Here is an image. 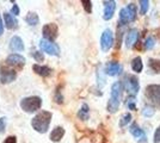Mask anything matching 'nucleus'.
I'll return each instance as SVG.
<instances>
[{
    "label": "nucleus",
    "instance_id": "f257e3e1",
    "mask_svg": "<svg viewBox=\"0 0 160 143\" xmlns=\"http://www.w3.org/2000/svg\"><path fill=\"white\" fill-rule=\"evenodd\" d=\"M122 92H123V83L121 81H116L111 86V92H110V99L108 102L107 110L110 113H116L118 111V107L121 105V99H122Z\"/></svg>",
    "mask_w": 160,
    "mask_h": 143
},
{
    "label": "nucleus",
    "instance_id": "f03ea898",
    "mask_svg": "<svg viewBox=\"0 0 160 143\" xmlns=\"http://www.w3.org/2000/svg\"><path fill=\"white\" fill-rule=\"evenodd\" d=\"M50 121H52V113L48 111H41L38 115L32 118L31 125L36 131H38L41 134H44L48 131V128L50 125Z\"/></svg>",
    "mask_w": 160,
    "mask_h": 143
},
{
    "label": "nucleus",
    "instance_id": "7ed1b4c3",
    "mask_svg": "<svg viewBox=\"0 0 160 143\" xmlns=\"http://www.w3.org/2000/svg\"><path fill=\"white\" fill-rule=\"evenodd\" d=\"M136 16H138V8L135 4H129L126 7H123L120 11V25L124 26L134 21L136 19Z\"/></svg>",
    "mask_w": 160,
    "mask_h": 143
},
{
    "label": "nucleus",
    "instance_id": "20e7f679",
    "mask_svg": "<svg viewBox=\"0 0 160 143\" xmlns=\"http://www.w3.org/2000/svg\"><path fill=\"white\" fill-rule=\"evenodd\" d=\"M145 95L151 102L152 106L160 109V85H148L146 87Z\"/></svg>",
    "mask_w": 160,
    "mask_h": 143
},
{
    "label": "nucleus",
    "instance_id": "39448f33",
    "mask_svg": "<svg viewBox=\"0 0 160 143\" xmlns=\"http://www.w3.org/2000/svg\"><path fill=\"white\" fill-rule=\"evenodd\" d=\"M42 105V99L40 97H28L22 99L20 106L25 112H35L41 107Z\"/></svg>",
    "mask_w": 160,
    "mask_h": 143
},
{
    "label": "nucleus",
    "instance_id": "423d86ee",
    "mask_svg": "<svg viewBox=\"0 0 160 143\" xmlns=\"http://www.w3.org/2000/svg\"><path fill=\"white\" fill-rule=\"evenodd\" d=\"M124 87L129 95L135 97L140 91V82L136 75H127L126 81H124Z\"/></svg>",
    "mask_w": 160,
    "mask_h": 143
},
{
    "label": "nucleus",
    "instance_id": "0eeeda50",
    "mask_svg": "<svg viewBox=\"0 0 160 143\" xmlns=\"http://www.w3.org/2000/svg\"><path fill=\"white\" fill-rule=\"evenodd\" d=\"M113 45V34L110 29H105L100 36V48L104 53L109 51Z\"/></svg>",
    "mask_w": 160,
    "mask_h": 143
},
{
    "label": "nucleus",
    "instance_id": "6e6552de",
    "mask_svg": "<svg viewBox=\"0 0 160 143\" xmlns=\"http://www.w3.org/2000/svg\"><path fill=\"white\" fill-rule=\"evenodd\" d=\"M40 47L44 53H48L49 55L58 56V55L60 54V48H59V45L56 43H54V42L47 41L44 38L40 41Z\"/></svg>",
    "mask_w": 160,
    "mask_h": 143
},
{
    "label": "nucleus",
    "instance_id": "1a4fd4ad",
    "mask_svg": "<svg viewBox=\"0 0 160 143\" xmlns=\"http://www.w3.org/2000/svg\"><path fill=\"white\" fill-rule=\"evenodd\" d=\"M122 72H123V67H122V64H121L120 62L110 61L104 66V73L109 75V76L120 75L122 74Z\"/></svg>",
    "mask_w": 160,
    "mask_h": 143
},
{
    "label": "nucleus",
    "instance_id": "9d476101",
    "mask_svg": "<svg viewBox=\"0 0 160 143\" xmlns=\"http://www.w3.org/2000/svg\"><path fill=\"white\" fill-rule=\"evenodd\" d=\"M42 32H43V36H44V40L53 42L54 40H56V37L59 35V29H58L56 24L50 23V24H47V25L43 26Z\"/></svg>",
    "mask_w": 160,
    "mask_h": 143
},
{
    "label": "nucleus",
    "instance_id": "9b49d317",
    "mask_svg": "<svg viewBox=\"0 0 160 143\" xmlns=\"http://www.w3.org/2000/svg\"><path fill=\"white\" fill-rule=\"evenodd\" d=\"M129 132L133 135V137L139 143H146L147 142L146 134H145V131L138 125V123H133V124L129 126Z\"/></svg>",
    "mask_w": 160,
    "mask_h": 143
},
{
    "label": "nucleus",
    "instance_id": "f8f14e48",
    "mask_svg": "<svg viewBox=\"0 0 160 143\" xmlns=\"http://www.w3.org/2000/svg\"><path fill=\"white\" fill-rule=\"evenodd\" d=\"M104 13H103V19L104 21H110L112 19L115 11H116V1L113 0H105L104 2Z\"/></svg>",
    "mask_w": 160,
    "mask_h": 143
},
{
    "label": "nucleus",
    "instance_id": "ddd939ff",
    "mask_svg": "<svg viewBox=\"0 0 160 143\" xmlns=\"http://www.w3.org/2000/svg\"><path fill=\"white\" fill-rule=\"evenodd\" d=\"M139 38H140V32L138 29H130L129 32L127 34V37H126V47L127 49H132V48L135 47V44L139 42Z\"/></svg>",
    "mask_w": 160,
    "mask_h": 143
},
{
    "label": "nucleus",
    "instance_id": "4468645a",
    "mask_svg": "<svg viewBox=\"0 0 160 143\" xmlns=\"http://www.w3.org/2000/svg\"><path fill=\"white\" fill-rule=\"evenodd\" d=\"M16 78H17V73L12 69H0V81L2 83H8V82L14 81Z\"/></svg>",
    "mask_w": 160,
    "mask_h": 143
},
{
    "label": "nucleus",
    "instance_id": "2eb2a0df",
    "mask_svg": "<svg viewBox=\"0 0 160 143\" xmlns=\"http://www.w3.org/2000/svg\"><path fill=\"white\" fill-rule=\"evenodd\" d=\"M6 62L11 66H14V67H22L25 63V59L18 54H12L6 59Z\"/></svg>",
    "mask_w": 160,
    "mask_h": 143
},
{
    "label": "nucleus",
    "instance_id": "dca6fc26",
    "mask_svg": "<svg viewBox=\"0 0 160 143\" xmlns=\"http://www.w3.org/2000/svg\"><path fill=\"white\" fill-rule=\"evenodd\" d=\"M33 72L35 73H37L38 75L41 76H43V78H47V76H50L52 75V69L47 67V66H40V64H33Z\"/></svg>",
    "mask_w": 160,
    "mask_h": 143
},
{
    "label": "nucleus",
    "instance_id": "f3484780",
    "mask_svg": "<svg viewBox=\"0 0 160 143\" xmlns=\"http://www.w3.org/2000/svg\"><path fill=\"white\" fill-rule=\"evenodd\" d=\"M10 48L13 51H22V50H24V44H23L22 38L18 37V36L12 37V40L10 42Z\"/></svg>",
    "mask_w": 160,
    "mask_h": 143
},
{
    "label": "nucleus",
    "instance_id": "a211bd4d",
    "mask_svg": "<svg viewBox=\"0 0 160 143\" xmlns=\"http://www.w3.org/2000/svg\"><path fill=\"white\" fill-rule=\"evenodd\" d=\"M63 135H65V129L61 128V126H56L52 131V134H50V140L53 142H59V141H61V138L63 137Z\"/></svg>",
    "mask_w": 160,
    "mask_h": 143
},
{
    "label": "nucleus",
    "instance_id": "6ab92c4d",
    "mask_svg": "<svg viewBox=\"0 0 160 143\" xmlns=\"http://www.w3.org/2000/svg\"><path fill=\"white\" fill-rule=\"evenodd\" d=\"M132 69H133L135 73H141L143 70V63H142V59L140 56H136L134 57L133 61H132Z\"/></svg>",
    "mask_w": 160,
    "mask_h": 143
},
{
    "label": "nucleus",
    "instance_id": "aec40b11",
    "mask_svg": "<svg viewBox=\"0 0 160 143\" xmlns=\"http://www.w3.org/2000/svg\"><path fill=\"white\" fill-rule=\"evenodd\" d=\"M78 117H79L81 121H87L88 117H90V107L87 104H82L81 109L78 111Z\"/></svg>",
    "mask_w": 160,
    "mask_h": 143
},
{
    "label": "nucleus",
    "instance_id": "412c9836",
    "mask_svg": "<svg viewBox=\"0 0 160 143\" xmlns=\"http://www.w3.org/2000/svg\"><path fill=\"white\" fill-rule=\"evenodd\" d=\"M4 19H5V24H6L7 29H16L17 27V21L10 13L5 12L4 13Z\"/></svg>",
    "mask_w": 160,
    "mask_h": 143
},
{
    "label": "nucleus",
    "instance_id": "4be33fe9",
    "mask_svg": "<svg viewBox=\"0 0 160 143\" xmlns=\"http://www.w3.org/2000/svg\"><path fill=\"white\" fill-rule=\"evenodd\" d=\"M148 66H149V68L152 69L154 73L160 74V60H158V59H149Z\"/></svg>",
    "mask_w": 160,
    "mask_h": 143
},
{
    "label": "nucleus",
    "instance_id": "5701e85b",
    "mask_svg": "<svg viewBox=\"0 0 160 143\" xmlns=\"http://www.w3.org/2000/svg\"><path fill=\"white\" fill-rule=\"evenodd\" d=\"M154 113H155V107L154 106H152L151 104H147V105H145L143 106V109H142V115L145 117H153Z\"/></svg>",
    "mask_w": 160,
    "mask_h": 143
},
{
    "label": "nucleus",
    "instance_id": "b1692460",
    "mask_svg": "<svg viewBox=\"0 0 160 143\" xmlns=\"http://www.w3.org/2000/svg\"><path fill=\"white\" fill-rule=\"evenodd\" d=\"M132 118H133V117H132V115H130V113H128V112H127V113H124L123 116L121 117V119H120V126H121V128L127 126L128 124L132 122Z\"/></svg>",
    "mask_w": 160,
    "mask_h": 143
},
{
    "label": "nucleus",
    "instance_id": "393cba45",
    "mask_svg": "<svg viewBox=\"0 0 160 143\" xmlns=\"http://www.w3.org/2000/svg\"><path fill=\"white\" fill-rule=\"evenodd\" d=\"M25 21H28V24L29 25H36V24H38V16L36 13H29L27 16V18H25Z\"/></svg>",
    "mask_w": 160,
    "mask_h": 143
},
{
    "label": "nucleus",
    "instance_id": "a878e982",
    "mask_svg": "<svg viewBox=\"0 0 160 143\" xmlns=\"http://www.w3.org/2000/svg\"><path fill=\"white\" fill-rule=\"evenodd\" d=\"M126 106H127L129 110H132V111H135V110H136V100H135V97H132V95L127 97V99H126Z\"/></svg>",
    "mask_w": 160,
    "mask_h": 143
},
{
    "label": "nucleus",
    "instance_id": "bb28decb",
    "mask_svg": "<svg viewBox=\"0 0 160 143\" xmlns=\"http://www.w3.org/2000/svg\"><path fill=\"white\" fill-rule=\"evenodd\" d=\"M143 45H145V49L146 50H151V49H153L154 45H155V41H154L153 37H147L146 41H145V43H143Z\"/></svg>",
    "mask_w": 160,
    "mask_h": 143
},
{
    "label": "nucleus",
    "instance_id": "cd10ccee",
    "mask_svg": "<svg viewBox=\"0 0 160 143\" xmlns=\"http://www.w3.org/2000/svg\"><path fill=\"white\" fill-rule=\"evenodd\" d=\"M139 4H140L141 14H146L147 11H148V8H149V1H148V0H140Z\"/></svg>",
    "mask_w": 160,
    "mask_h": 143
},
{
    "label": "nucleus",
    "instance_id": "c85d7f7f",
    "mask_svg": "<svg viewBox=\"0 0 160 143\" xmlns=\"http://www.w3.org/2000/svg\"><path fill=\"white\" fill-rule=\"evenodd\" d=\"M81 4H82V6H84V8H85V11H86L87 13H91L92 12V1H90V0H82Z\"/></svg>",
    "mask_w": 160,
    "mask_h": 143
},
{
    "label": "nucleus",
    "instance_id": "c756f323",
    "mask_svg": "<svg viewBox=\"0 0 160 143\" xmlns=\"http://www.w3.org/2000/svg\"><path fill=\"white\" fill-rule=\"evenodd\" d=\"M55 102H58V104H62L63 102V97L60 93V89H56V92H55Z\"/></svg>",
    "mask_w": 160,
    "mask_h": 143
},
{
    "label": "nucleus",
    "instance_id": "7c9ffc66",
    "mask_svg": "<svg viewBox=\"0 0 160 143\" xmlns=\"http://www.w3.org/2000/svg\"><path fill=\"white\" fill-rule=\"evenodd\" d=\"M33 59L36 60V61L38 62H42L43 60H44V56H43V54L42 53H40V51H33Z\"/></svg>",
    "mask_w": 160,
    "mask_h": 143
},
{
    "label": "nucleus",
    "instance_id": "2f4dec72",
    "mask_svg": "<svg viewBox=\"0 0 160 143\" xmlns=\"http://www.w3.org/2000/svg\"><path fill=\"white\" fill-rule=\"evenodd\" d=\"M5 128H6V118L2 117V118H0V134H2L5 131Z\"/></svg>",
    "mask_w": 160,
    "mask_h": 143
},
{
    "label": "nucleus",
    "instance_id": "473e14b6",
    "mask_svg": "<svg viewBox=\"0 0 160 143\" xmlns=\"http://www.w3.org/2000/svg\"><path fill=\"white\" fill-rule=\"evenodd\" d=\"M154 143H160V125L157 128V130H155V132H154Z\"/></svg>",
    "mask_w": 160,
    "mask_h": 143
},
{
    "label": "nucleus",
    "instance_id": "72a5a7b5",
    "mask_svg": "<svg viewBox=\"0 0 160 143\" xmlns=\"http://www.w3.org/2000/svg\"><path fill=\"white\" fill-rule=\"evenodd\" d=\"M4 143H17V138L14 136H8L6 140L4 141Z\"/></svg>",
    "mask_w": 160,
    "mask_h": 143
},
{
    "label": "nucleus",
    "instance_id": "f704fd0d",
    "mask_svg": "<svg viewBox=\"0 0 160 143\" xmlns=\"http://www.w3.org/2000/svg\"><path fill=\"white\" fill-rule=\"evenodd\" d=\"M11 13L14 14V16L19 14V7L17 6V5H13V7H12V10H11Z\"/></svg>",
    "mask_w": 160,
    "mask_h": 143
},
{
    "label": "nucleus",
    "instance_id": "c9c22d12",
    "mask_svg": "<svg viewBox=\"0 0 160 143\" xmlns=\"http://www.w3.org/2000/svg\"><path fill=\"white\" fill-rule=\"evenodd\" d=\"M4 32V26H2V21H1V17H0V35Z\"/></svg>",
    "mask_w": 160,
    "mask_h": 143
},
{
    "label": "nucleus",
    "instance_id": "e433bc0d",
    "mask_svg": "<svg viewBox=\"0 0 160 143\" xmlns=\"http://www.w3.org/2000/svg\"><path fill=\"white\" fill-rule=\"evenodd\" d=\"M155 36H157V38L160 41V29H158V30H155Z\"/></svg>",
    "mask_w": 160,
    "mask_h": 143
}]
</instances>
